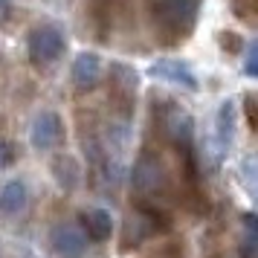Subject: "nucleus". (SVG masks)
Returning <instances> with one entry per match:
<instances>
[{"mask_svg":"<svg viewBox=\"0 0 258 258\" xmlns=\"http://www.w3.org/2000/svg\"><path fill=\"white\" fill-rule=\"evenodd\" d=\"M12 160H15V148L6 140H0V168L12 165Z\"/></svg>","mask_w":258,"mask_h":258,"instance_id":"18","label":"nucleus"},{"mask_svg":"<svg viewBox=\"0 0 258 258\" xmlns=\"http://www.w3.org/2000/svg\"><path fill=\"white\" fill-rule=\"evenodd\" d=\"M82 229L93 241H107L113 235V218L105 209H87L82 212Z\"/></svg>","mask_w":258,"mask_h":258,"instance_id":"11","label":"nucleus"},{"mask_svg":"<svg viewBox=\"0 0 258 258\" xmlns=\"http://www.w3.org/2000/svg\"><path fill=\"white\" fill-rule=\"evenodd\" d=\"M148 15H151V24L168 41H177L195 29L200 15V0H151Z\"/></svg>","mask_w":258,"mask_h":258,"instance_id":"1","label":"nucleus"},{"mask_svg":"<svg viewBox=\"0 0 258 258\" xmlns=\"http://www.w3.org/2000/svg\"><path fill=\"white\" fill-rule=\"evenodd\" d=\"M235 137V105L232 99H226L221 107H218V116H215V134H212L209 151L215 163H223V157L229 154V145H232Z\"/></svg>","mask_w":258,"mask_h":258,"instance_id":"4","label":"nucleus"},{"mask_svg":"<svg viewBox=\"0 0 258 258\" xmlns=\"http://www.w3.org/2000/svg\"><path fill=\"white\" fill-rule=\"evenodd\" d=\"M61 140H64V125H61L58 113H52V110L38 113L35 122H32V128H29V142L35 145L38 151H49Z\"/></svg>","mask_w":258,"mask_h":258,"instance_id":"6","label":"nucleus"},{"mask_svg":"<svg viewBox=\"0 0 258 258\" xmlns=\"http://www.w3.org/2000/svg\"><path fill=\"white\" fill-rule=\"evenodd\" d=\"M163 223L157 221L151 215V209H137V212H131L128 218H125V229H122V246L125 249H131V246H140L145 238H151L157 229H160Z\"/></svg>","mask_w":258,"mask_h":258,"instance_id":"7","label":"nucleus"},{"mask_svg":"<svg viewBox=\"0 0 258 258\" xmlns=\"http://www.w3.org/2000/svg\"><path fill=\"white\" fill-rule=\"evenodd\" d=\"M238 174H241V183H244L246 195L258 203V154H246L244 160H241Z\"/></svg>","mask_w":258,"mask_h":258,"instance_id":"14","label":"nucleus"},{"mask_svg":"<svg viewBox=\"0 0 258 258\" xmlns=\"http://www.w3.org/2000/svg\"><path fill=\"white\" fill-rule=\"evenodd\" d=\"M110 84H113V99L122 102V110L125 113H131L134 99H137V73L131 70V67H125V64H113Z\"/></svg>","mask_w":258,"mask_h":258,"instance_id":"10","label":"nucleus"},{"mask_svg":"<svg viewBox=\"0 0 258 258\" xmlns=\"http://www.w3.org/2000/svg\"><path fill=\"white\" fill-rule=\"evenodd\" d=\"M52 171H55V180L61 183V188H76V183H79V165H76V160H70V157H58L55 160V165H52Z\"/></svg>","mask_w":258,"mask_h":258,"instance_id":"15","label":"nucleus"},{"mask_svg":"<svg viewBox=\"0 0 258 258\" xmlns=\"http://www.w3.org/2000/svg\"><path fill=\"white\" fill-rule=\"evenodd\" d=\"M9 15H12V3L9 0H0V24H6Z\"/></svg>","mask_w":258,"mask_h":258,"instance_id":"19","label":"nucleus"},{"mask_svg":"<svg viewBox=\"0 0 258 258\" xmlns=\"http://www.w3.org/2000/svg\"><path fill=\"white\" fill-rule=\"evenodd\" d=\"M131 188L140 198H160L168 188V171L157 151H142L131 165Z\"/></svg>","mask_w":258,"mask_h":258,"instance_id":"2","label":"nucleus"},{"mask_svg":"<svg viewBox=\"0 0 258 258\" xmlns=\"http://www.w3.org/2000/svg\"><path fill=\"white\" fill-rule=\"evenodd\" d=\"M154 79H163V82H171L177 87H186V90H198V79H195V73L188 67L186 61L180 58H160L151 64V70H148Z\"/></svg>","mask_w":258,"mask_h":258,"instance_id":"8","label":"nucleus"},{"mask_svg":"<svg viewBox=\"0 0 258 258\" xmlns=\"http://www.w3.org/2000/svg\"><path fill=\"white\" fill-rule=\"evenodd\" d=\"M232 6H235V12L244 15V18L246 15H252V12L258 15V0H232Z\"/></svg>","mask_w":258,"mask_h":258,"instance_id":"17","label":"nucleus"},{"mask_svg":"<svg viewBox=\"0 0 258 258\" xmlns=\"http://www.w3.org/2000/svg\"><path fill=\"white\" fill-rule=\"evenodd\" d=\"M52 252L58 258H84L87 252V232L76 223H58L49 235Z\"/></svg>","mask_w":258,"mask_h":258,"instance_id":"5","label":"nucleus"},{"mask_svg":"<svg viewBox=\"0 0 258 258\" xmlns=\"http://www.w3.org/2000/svg\"><path fill=\"white\" fill-rule=\"evenodd\" d=\"M26 200H29V191L21 180H12L0 188V212L3 215H18L26 206Z\"/></svg>","mask_w":258,"mask_h":258,"instance_id":"13","label":"nucleus"},{"mask_svg":"<svg viewBox=\"0 0 258 258\" xmlns=\"http://www.w3.org/2000/svg\"><path fill=\"white\" fill-rule=\"evenodd\" d=\"M244 73H246V76H252V79H258V41H255V44H252L249 49H246Z\"/></svg>","mask_w":258,"mask_h":258,"instance_id":"16","label":"nucleus"},{"mask_svg":"<svg viewBox=\"0 0 258 258\" xmlns=\"http://www.w3.org/2000/svg\"><path fill=\"white\" fill-rule=\"evenodd\" d=\"M64 32L58 26H38L29 32V41H26V49H29V58L32 64L44 67V64H52L64 52Z\"/></svg>","mask_w":258,"mask_h":258,"instance_id":"3","label":"nucleus"},{"mask_svg":"<svg viewBox=\"0 0 258 258\" xmlns=\"http://www.w3.org/2000/svg\"><path fill=\"white\" fill-rule=\"evenodd\" d=\"M70 73H73V84L79 90H93L102 79V61H99L96 52H82V55H76Z\"/></svg>","mask_w":258,"mask_h":258,"instance_id":"9","label":"nucleus"},{"mask_svg":"<svg viewBox=\"0 0 258 258\" xmlns=\"http://www.w3.org/2000/svg\"><path fill=\"white\" fill-rule=\"evenodd\" d=\"M241 258H258V212L241 215V241H238Z\"/></svg>","mask_w":258,"mask_h":258,"instance_id":"12","label":"nucleus"}]
</instances>
